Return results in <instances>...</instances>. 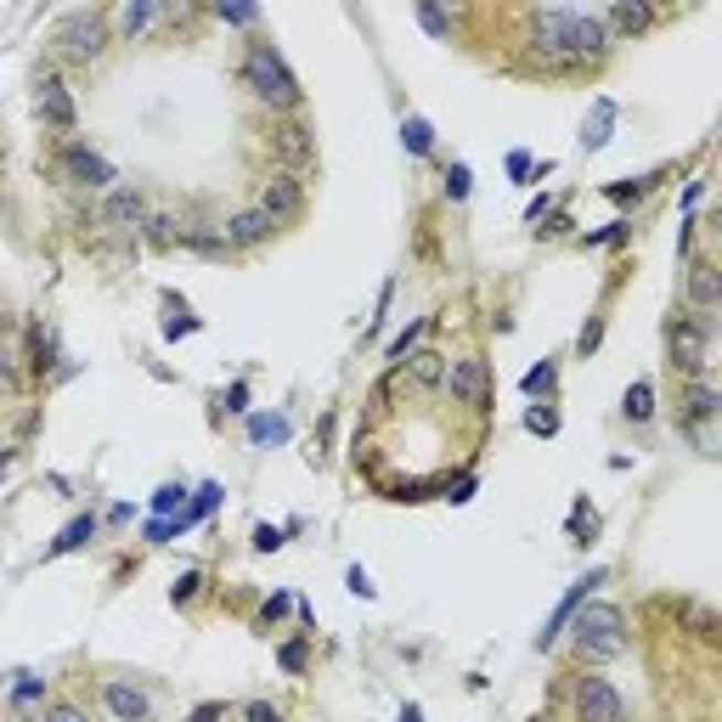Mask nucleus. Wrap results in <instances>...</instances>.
Returning a JSON list of instances; mask_svg holds the SVG:
<instances>
[{
    "label": "nucleus",
    "instance_id": "obj_9",
    "mask_svg": "<svg viewBox=\"0 0 722 722\" xmlns=\"http://www.w3.org/2000/svg\"><path fill=\"white\" fill-rule=\"evenodd\" d=\"M271 153L282 159V170H288V175H300L305 164H316V130H311L300 114L277 119V125H271Z\"/></svg>",
    "mask_w": 722,
    "mask_h": 722
},
{
    "label": "nucleus",
    "instance_id": "obj_43",
    "mask_svg": "<svg viewBox=\"0 0 722 722\" xmlns=\"http://www.w3.org/2000/svg\"><path fill=\"white\" fill-rule=\"evenodd\" d=\"M345 582H351V593H356V599H378V588H373V575H367L362 564H351V575H345Z\"/></svg>",
    "mask_w": 722,
    "mask_h": 722
},
{
    "label": "nucleus",
    "instance_id": "obj_6",
    "mask_svg": "<svg viewBox=\"0 0 722 722\" xmlns=\"http://www.w3.org/2000/svg\"><path fill=\"white\" fill-rule=\"evenodd\" d=\"M441 390L463 407H479L486 412L492 407V362L486 356H446V378H441Z\"/></svg>",
    "mask_w": 722,
    "mask_h": 722
},
{
    "label": "nucleus",
    "instance_id": "obj_45",
    "mask_svg": "<svg viewBox=\"0 0 722 722\" xmlns=\"http://www.w3.org/2000/svg\"><path fill=\"white\" fill-rule=\"evenodd\" d=\"M226 716H231V711H226V700H204V705L192 711L186 722H226Z\"/></svg>",
    "mask_w": 722,
    "mask_h": 722
},
{
    "label": "nucleus",
    "instance_id": "obj_7",
    "mask_svg": "<svg viewBox=\"0 0 722 722\" xmlns=\"http://www.w3.org/2000/svg\"><path fill=\"white\" fill-rule=\"evenodd\" d=\"M705 351H711V316H694L683 311L678 322H671V362H678L689 378H705Z\"/></svg>",
    "mask_w": 722,
    "mask_h": 722
},
{
    "label": "nucleus",
    "instance_id": "obj_11",
    "mask_svg": "<svg viewBox=\"0 0 722 722\" xmlns=\"http://www.w3.org/2000/svg\"><path fill=\"white\" fill-rule=\"evenodd\" d=\"M683 305H689L694 316H716V311H722V266H716V260H705V255H694V260H689V277H683Z\"/></svg>",
    "mask_w": 722,
    "mask_h": 722
},
{
    "label": "nucleus",
    "instance_id": "obj_37",
    "mask_svg": "<svg viewBox=\"0 0 722 722\" xmlns=\"http://www.w3.org/2000/svg\"><path fill=\"white\" fill-rule=\"evenodd\" d=\"M599 345H604V316H593L582 333H575V356H593Z\"/></svg>",
    "mask_w": 722,
    "mask_h": 722
},
{
    "label": "nucleus",
    "instance_id": "obj_47",
    "mask_svg": "<svg viewBox=\"0 0 722 722\" xmlns=\"http://www.w3.org/2000/svg\"><path fill=\"white\" fill-rule=\"evenodd\" d=\"M170 537H181L175 519H153V525H148V542H170Z\"/></svg>",
    "mask_w": 722,
    "mask_h": 722
},
{
    "label": "nucleus",
    "instance_id": "obj_36",
    "mask_svg": "<svg viewBox=\"0 0 722 722\" xmlns=\"http://www.w3.org/2000/svg\"><path fill=\"white\" fill-rule=\"evenodd\" d=\"M418 23H423L429 34H435V40H446V34H452V18H446L441 7H429V0H423V7H418Z\"/></svg>",
    "mask_w": 722,
    "mask_h": 722
},
{
    "label": "nucleus",
    "instance_id": "obj_17",
    "mask_svg": "<svg viewBox=\"0 0 722 722\" xmlns=\"http://www.w3.org/2000/svg\"><path fill=\"white\" fill-rule=\"evenodd\" d=\"M401 373H407L412 390H441V378H446V351L418 345V351H407V356H401Z\"/></svg>",
    "mask_w": 722,
    "mask_h": 722
},
{
    "label": "nucleus",
    "instance_id": "obj_16",
    "mask_svg": "<svg viewBox=\"0 0 722 722\" xmlns=\"http://www.w3.org/2000/svg\"><path fill=\"white\" fill-rule=\"evenodd\" d=\"M148 192H136V186H114L108 198H103V226H148Z\"/></svg>",
    "mask_w": 722,
    "mask_h": 722
},
{
    "label": "nucleus",
    "instance_id": "obj_34",
    "mask_svg": "<svg viewBox=\"0 0 722 722\" xmlns=\"http://www.w3.org/2000/svg\"><path fill=\"white\" fill-rule=\"evenodd\" d=\"M468 192H474V175H468V164H452V170H446V198H452V204H463Z\"/></svg>",
    "mask_w": 722,
    "mask_h": 722
},
{
    "label": "nucleus",
    "instance_id": "obj_27",
    "mask_svg": "<svg viewBox=\"0 0 722 722\" xmlns=\"http://www.w3.org/2000/svg\"><path fill=\"white\" fill-rule=\"evenodd\" d=\"M649 186H655V175H638V181H615V186H604V198H615L621 209H627V204L649 198Z\"/></svg>",
    "mask_w": 722,
    "mask_h": 722
},
{
    "label": "nucleus",
    "instance_id": "obj_20",
    "mask_svg": "<svg viewBox=\"0 0 722 722\" xmlns=\"http://www.w3.org/2000/svg\"><path fill=\"white\" fill-rule=\"evenodd\" d=\"M599 23L610 29V40H615V34H649V29H655V12H649V7H627V0H621V7H610Z\"/></svg>",
    "mask_w": 722,
    "mask_h": 722
},
{
    "label": "nucleus",
    "instance_id": "obj_24",
    "mask_svg": "<svg viewBox=\"0 0 722 722\" xmlns=\"http://www.w3.org/2000/svg\"><path fill=\"white\" fill-rule=\"evenodd\" d=\"M153 23H159L153 0H130V7H119V29H125V34H148Z\"/></svg>",
    "mask_w": 722,
    "mask_h": 722
},
{
    "label": "nucleus",
    "instance_id": "obj_51",
    "mask_svg": "<svg viewBox=\"0 0 722 722\" xmlns=\"http://www.w3.org/2000/svg\"><path fill=\"white\" fill-rule=\"evenodd\" d=\"M401 722H423V711H418V705H401Z\"/></svg>",
    "mask_w": 722,
    "mask_h": 722
},
{
    "label": "nucleus",
    "instance_id": "obj_42",
    "mask_svg": "<svg viewBox=\"0 0 722 722\" xmlns=\"http://www.w3.org/2000/svg\"><path fill=\"white\" fill-rule=\"evenodd\" d=\"M244 716H249V722H288V716H282V705H271V700H249V705H244Z\"/></svg>",
    "mask_w": 722,
    "mask_h": 722
},
{
    "label": "nucleus",
    "instance_id": "obj_31",
    "mask_svg": "<svg viewBox=\"0 0 722 722\" xmlns=\"http://www.w3.org/2000/svg\"><path fill=\"white\" fill-rule=\"evenodd\" d=\"M186 249H198V255H226V244H220V226L209 231V226H192L186 237H181Z\"/></svg>",
    "mask_w": 722,
    "mask_h": 722
},
{
    "label": "nucleus",
    "instance_id": "obj_50",
    "mask_svg": "<svg viewBox=\"0 0 722 722\" xmlns=\"http://www.w3.org/2000/svg\"><path fill=\"white\" fill-rule=\"evenodd\" d=\"M282 610H288V593H277V599H271V604H266V610H260V627H271V621H277V615H282Z\"/></svg>",
    "mask_w": 722,
    "mask_h": 722
},
{
    "label": "nucleus",
    "instance_id": "obj_8",
    "mask_svg": "<svg viewBox=\"0 0 722 722\" xmlns=\"http://www.w3.org/2000/svg\"><path fill=\"white\" fill-rule=\"evenodd\" d=\"M271 226H288V220H300L305 215V181L300 175H288V170H271L260 181V204H255Z\"/></svg>",
    "mask_w": 722,
    "mask_h": 722
},
{
    "label": "nucleus",
    "instance_id": "obj_5",
    "mask_svg": "<svg viewBox=\"0 0 722 722\" xmlns=\"http://www.w3.org/2000/svg\"><path fill=\"white\" fill-rule=\"evenodd\" d=\"M570 711H575V722H627V700H621V689L610 678H599V671H582V678H575Z\"/></svg>",
    "mask_w": 722,
    "mask_h": 722
},
{
    "label": "nucleus",
    "instance_id": "obj_10",
    "mask_svg": "<svg viewBox=\"0 0 722 722\" xmlns=\"http://www.w3.org/2000/svg\"><path fill=\"white\" fill-rule=\"evenodd\" d=\"M63 175L74 181V186H90V192H114V181H119V170L90 148V141H63Z\"/></svg>",
    "mask_w": 722,
    "mask_h": 722
},
{
    "label": "nucleus",
    "instance_id": "obj_18",
    "mask_svg": "<svg viewBox=\"0 0 722 722\" xmlns=\"http://www.w3.org/2000/svg\"><path fill=\"white\" fill-rule=\"evenodd\" d=\"M722 412V396L711 390V378H689V390H683V429L694 435L700 423H711Z\"/></svg>",
    "mask_w": 722,
    "mask_h": 722
},
{
    "label": "nucleus",
    "instance_id": "obj_1",
    "mask_svg": "<svg viewBox=\"0 0 722 722\" xmlns=\"http://www.w3.org/2000/svg\"><path fill=\"white\" fill-rule=\"evenodd\" d=\"M525 34L542 52V63L553 68H575V63H599L610 52V29L593 12H570V7H537L525 12Z\"/></svg>",
    "mask_w": 722,
    "mask_h": 722
},
{
    "label": "nucleus",
    "instance_id": "obj_12",
    "mask_svg": "<svg viewBox=\"0 0 722 722\" xmlns=\"http://www.w3.org/2000/svg\"><path fill=\"white\" fill-rule=\"evenodd\" d=\"M34 108H40V119L52 125V130H74V125H79V108H74V96H68L63 74H52V68H45V74L34 79Z\"/></svg>",
    "mask_w": 722,
    "mask_h": 722
},
{
    "label": "nucleus",
    "instance_id": "obj_23",
    "mask_svg": "<svg viewBox=\"0 0 722 722\" xmlns=\"http://www.w3.org/2000/svg\"><path fill=\"white\" fill-rule=\"evenodd\" d=\"M141 231H148V244H153V249H175L181 237H186V226H181L175 215H148V226H141Z\"/></svg>",
    "mask_w": 722,
    "mask_h": 722
},
{
    "label": "nucleus",
    "instance_id": "obj_3",
    "mask_svg": "<svg viewBox=\"0 0 722 722\" xmlns=\"http://www.w3.org/2000/svg\"><path fill=\"white\" fill-rule=\"evenodd\" d=\"M570 644L582 660H615L627 655V615H621V604H604V599H588L582 610H575L570 621Z\"/></svg>",
    "mask_w": 722,
    "mask_h": 722
},
{
    "label": "nucleus",
    "instance_id": "obj_44",
    "mask_svg": "<svg viewBox=\"0 0 722 722\" xmlns=\"http://www.w3.org/2000/svg\"><path fill=\"white\" fill-rule=\"evenodd\" d=\"M215 18H220V23H237V29H249L260 12H255V7H215Z\"/></svg>",
    "mask_w": 722,
    "mask_h": 722
},
{
    "label": "nucleus",
    "instance_id": "obj_48",
    "mask_svg": "<svg viewBox=\"0 0 722 722\" xmlns=\"http://www.w3.org/2000/svg\"><path fill=\"white\" fill-rule=\"evenodd\" d=\"M226 401H231L226 412H249V384H244V378H237V384H231V390H226Z\"/></svg>",
    "mask_w": 722,
    "mask_h": 722
},
{
    "label": "nucleus",
    "instance_id": "obj_25",
    "mask_svg": "<svg viewBox=\"0 0 722 722\" xmlns=\"http://www.w3.org/2000/svg\"><path fill=\"white\" fill-rule=\"evenodd\" d=\"M288 435H294V429H288V418H277V412H271V418H266V412L249 418V441H255V446H277V441H288Z\"/></svg>",
    "mask_w": 722,
    "mask_h": 722
},
{
    "label": "nucleus",
    "instance_id": "obj_14",
    "mask_svg": "<svg viewBox=\"0 0 722 722\" xmlns=\"http://www.w3.org/2000/svg\"><path fill=\"white\" fill-rule=\"evenodd\" d=\"M103 711H108L114 722H153V694L136 689V683H125V678H108V683H103Z\"/></svg>",
    "mask_w": 722,
    "mask_h": 722
},
{
    "label": "nucleus",
    "instance_id": "obj_19",
    "mask_svg": "<svg viewBox=\"0 0 722 722\" xmlns=\"http://www.w3.org/2000/svg\"><path fill=\"white\" fill-rule=\"evenodd\" d=\"M96 531H103V519L96 514H74L63 531L52 537V548H45V559H63V553H79L85 542H96Z\"/></svg>",
    "mask_w": 722,
    "mask_h": 722
},
{
    "label": "nucleus",
    "instance_id": "obj_28",
    "mask_svg": "<svg viewBox=\"0 0 722 722\" xmlns=\"http://www.w3.org/2000/svg\"><path fill=\"white\" fill-rule=\"evenodd\" d=\"M633 237V220H610L604 231H588L582 237V249H610V244H627Z\"/></svg>",
    "mask_w": 722,
    "mask_h": 722
},
{
    "label": "nucleus",
    "instance_id": "obj_38",
    "mask_svg": "<svg viewBox=\"0 0 722 722\" xmlns=\"http://www.w3.org/2000/svg\"><path fill=\"white\" fill-rule=\"evenodd\" d=\"M45 722H90V711L74 705V700H52V705H45Z\"/></svg>",
    "mask_w": 722,
    "mask_h": 722
},
{
    "label": "nucleus",
    "instance_id": "obj_22",
    "mask_svg": "<svg viewBox=\"0 0 722 722\" xmlns=\"http://www.w3.org/2000/svg\"><path fill=\"white\" fill-rule=\"evenodd\" d=\"M621 412H627L633 423H649V418H655V384H649V378H638L633 390L621 396Z\"/></svg>",
    "mask_w": 722,
    "mask_h": 722
},
{
    "label": "nucleus",
    "instance_id": "obj_46",
    "mask_svg": "<svg viewBox=\"0 0 722 722\" xmlns=\"http://www.w3.org/2000/svg\"><path fill=\"white\" fill-rule=\"evenodd\" d=\"M255 548H260V553H277V548H282V531H277V525H260V531H255Z\"/></svg>",
    "mask_w": 722,
    "mask_h": 722
},
{
    "label": "nucleus",
    "instance_id": "obj_40",
    "mask_svg": "<svg viewBox=\"0 0 722 722\" xmlns=\"http://www.w3.org/2000/svg\"><path fill=\"white\" fill-rule=\"evenodd\" d=\"M570 531H575V537H593V531H599V514H593L588 503H575V514H570Z\"/></svg>",
    "mask_w": 722,
    "mask_h": 722
},
{
    "label": "nucleus",
    "instance_id": "obj_26",
    "mask_svg": "<svg viewBox=\"0 0 722 722\" xmlns=\"http://www.w3.org/2000/svg\"><path fill=\"white\" fill-rule=\"evenodd\" d=\"M553 390H559V362H537L531 373H525V396H542L548 401Z\"/></svg>",
    "mask_w": 722,
    "mask_h": 722
},
{
    "label": "nucleus",
    "instance_id": "obj_35",
    "mask_svg": "<svg viewBox=\"0 0 722 722\" xmlns=\"http://www.w3.org/2000/svg\"><path fill=\"white\" fill-rule=\"evenodd\" d=\"M525 429H531V435H559V412L553 407H531V412H525Z\"/></svg>",
    "mask_w": 722,
    "mask_h": 722
},
{
    "label": "nucleus",
    "instance_id": "obj_30",
    "mask_svg": "<svg viewBox=\"0 0 722 722\" xmlns=\"http://www.w3.org/2000/svg\"><path fill=\"white\" fill-rule=\"evenodd\" d=\"M610 119H615V108H610V103H599V119L582 130V148H588V153H599L604 141H610Z\"/></svg>",
    "mask_w": 722,
    "mask_h": 722
},
{
    "label": "nucleus",
    "instance_id": "obj_39",
    "mask_svg": "<svg viewBox=\"0 0 722 722\" xmlns=\"http://www.w3.org/2000/svg\"><path fill=\"white\" fill-rule=\"evenodd\" d=\"M198 588H204V575H198V570H186V575H175L170 599H175V604H186V599H198Z\"/></svg>",
    "mask_w": 722,
    "mask_h": 722
},
{
    "label": "nucleus",
    "instance_id": "obj_21",
    "mask_svg": "<svg viewBox=\"0 0 722 722\" xmlns=\"http://www.w3.org/2000/svg\"><path fill=\"white\" fill-rule=\"evenodd\" d=\"M401 148H407L412 159H429V153H435V125L418 119V114H407V119H401Z\"/></svg>",
    "mask_w": 722,
    "mask_h": 722
},
{
    "label": "nucleus",
    "instance_id": "obj_15",
    "mask_svg": "<svg viewBox=\"0 0 722 722\" xmlns=\"http://www.w3.org/2000/svg\"><path fill=\"white\" fill-rule=\"evenodd\" d=\"M271 220L260 215V209H237V215H226L220 220V244L226 249H260V244H271Z\"/></svg>",
    "mask_w": 722,
    "mask_h": 722
},
{
    "label": "nucleus",
    "instance_id": "obj_33",
    "mask_svg": "<svg viewBox=\"0 0 722 722\" xmlns=\"http://www.w3.org/2000/svg\"><path fill=\"white\" fill-rule=\"evenodd\" d=\"M181 503H186V486H159V492H153V514H159V519H175Z\"/></svg>",
    "mask_w": 722,
    "mask_h": 722
},
{
    "label": "nucleus",
    "instance_id": "obj_4",
    "mask_svg": "<svg viewBox=\"0 0 722 722\" xmlns=\"http://www.w3.org/2000/svg\"><path fill=\"white\" fill-rule=\"evenodd\" d=\"M52 45L63 63H103V52L114 45L108 34V18L103 12H68L57 29H52Z\"/></svg>",
    "mask_w": 722,
    "mask_h": 722
},
{
    "label": "nucleus",
    "instance_id": "obj_41",
    "mask_svg": "<svg viewBox=\"0 0 722 722\" xmlns=\"http://www.w3.org/2000/svg\"><path fill=\"white\" fill-rule=\"evenodd\" d=\"M40 694H45V678H29V671H23V683L12 689V705L23 711V705H29V700H40Z\"/></svg>",
    "mask_w": 722,
    "mask_h": 722
},
{
    "label": "nucleus",
    "instance_id": "obj_32",
    "mask_svg": "<svg viewBox=\"0 0 722 722\" xmlns=\"http://www.w3.org/2000/svg\"><path fill=\"white\" fill-rule=\"evenodd\" d=\"M423 333H429V316H418L407 333H396V340H390V351H384V356H390V362H401L407 351H418V340H423Z\"/></svg>",
    "mask_w": 722,
    "mask_h": 722
},
{
    "label": "nucleus",
    "instance_id": "obj_13",
    "mask_svg": "<svg viewBox=\"0 0 722 722\" xmlns=\"http://www.w3.org/2000/svg\"><path fill=\"white\" fill-rule=\"evenodd\" d=\"M604 575H610V570L599 564V570H588V575H582V582H570V593H564V599L553 604V615L542 621V633H537V649H553V644H559V633H564V621H570L575 610H582V604H588V593H593V588H604Z\"/></svg>",
    "mask_w": 722,
    "mask_h": 722
},
{
    "label": "nucleus",
    "instance_id": "obj_29",
    "mask_svg": "<svg viewBox=\"0 0 722 722\" xmlns=\"http://www.w3.org/2000/svg\"><path fill=\"white\" fill-rule=\"evenodd\" d=\"M305 660H311V649H305V638H288V644L277 649V666L288 671V678H300V671H305Z\"/></svg>",
    "mask_w": 722,
    "mask_h": 722
},
{
    "label": "nucleus",
    "instance_id": "obj_2",
    "mask_svg": "<svg viewBox=\"0 0 722 722\" xmlns=\"http://www.w3.org/2000/svg\"><path fill=\"white\" fill-rule=\"evenodd\" d=\"M244 85H249L255 103H266V108L282 114V119L305 108V90H300L294 68H288L282 52H277V45H266V40H255L249 52H244Z\"/></svg>",
    "mask_w": 722,
    "mask_h": 722
},
{
    "label": "nucleus",
    "instance_id": "obj_49",
    "mask_svg": "<svg viewBox=\"0 0 722 722\" xmlns=\"http://www.w3.org/2000/svg\"><path fill=\"white\" fill-rule=\"evenodd\" d=\"M508 175H514V181L531 175V153H508Z\"/></svg>",
    "mask_w": 722,
    "mask_h": 722
}]
</instances>
